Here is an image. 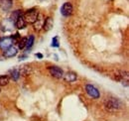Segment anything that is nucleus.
<instances>
[{
  "label": "nucleus",
  "instance_id": "nucleus-1",
  "mask_svg": "<svg viewBox=\"0 0 129 121\" xmlns=\"http://www.w3.org/2000/svg\"><path fill=\"white\" fill-rule=\"evenodd\" d=\"M104 107L108 111H117L122 107V102L116 97H107L104 100Z\"/></svg>",
  "mask_w": 129,
  "mask_h": 121
},
{
  "label": "nucleus",
  "instance_id": "nucleus-2",
  "mask_svg": "<svg viewBox=\"0 0 129 121\" xmlns=\"http://www.w3.org/2000/svg\"><path fill=\"white\" fill-rule=\"evenodd\" d=\"M39 15V11L38 9L36 8H31V9H28L25 13H23V18L24 20L26 21V23L28 24H34V22L37 20Z\"/></svg>",
  "mask_w": 129,
  "mask_h": 121
},
{
  "label": "nucleus",
  "instance_id": "nucleus-3",
  "mask_svg": "<svg viewBox=\"0 0 129 121\" xmlns=\"http://www.w3.org/2000/svg\"><path fill=\"white\" fill-rule=\"evenodd\" d=\"M48 71L50 73V75L52 76H54L55 78H62L64 76V71L63 69H61L58 66H51L48 68Z\"/></svg>",
  "mask_w": 129,
  "mask_h": 121
},
{
  "label": "nucleus",
  "instance_id": "nucleus-4",
  "mask_svg": "<svg viewBox=\"0 0 129 121\" xmlns=\"http://www.w3.org/2000/svg\"><path fill=\"white\" fill-rule=\"evenodd\" d=\"M85 91L93 99H97V98L100 97V92H99V90L97 89L94 85H92V84H89V83L86 84L85 85Z\"/></svg>",
  "mask_w": 129,
  "mask_h": 121
},
{
  "label": "nucleus",
  "instance_id": "nucleus-5",
  "mask_svg": "<svg viewBox=\"0 0 129 121\" xmlns=\"http://www.w3.org/2000/svg\"><path fill=\"white\" fill-rule=\"evenodd\" d=\"M73 11H74V8H73V5H72L71 2H64L61 7V14L64 17L72 16Z\"/></svg>",
  "mask_w": 129,
  "mask_h": 121
},
{
  "label": "nucleus",
  "instance_id": "nucleus-6",
  "mask_svg": "<svg viewBox=\"0 0 129 121\" xmlns=\"http://www.w3.org/2000/svg\"><path fill=\"white\" fill-rule=\"evenodd\" d=\"M45 19H46L45 16L43 15V14H40V13H39L37 20H36V21L34 22V24H33V28H34V30L40 31L41 29H43V25H44Z\"/></svg>",
  "mask_w": 129,
  "mask_h": 121
},
{
  "label": "nucleus",
  "instance_id": "nucleus-7",
  "mask_svg": "<svg viewBox=\"0 0 129 121\" xmlns=\"http://www.w3.org/2000/svg\"><path fill=\"white\" fill-rule=\"evenodd\" d=\"M13 42H14V40H13L12 37H6V38H3V39L0 40V48H1L2 50L5 51L6 49H8L9 47L12 46Z\"/></svg>",
  "mask_w": 129,
  "mask_h": 121
},
{
  "label": "nucleus",
  "instance_id": "nucleus-8",
  "mask_svg": "<svg viewBox=\"0 0 129 121\" xmlns=\"http://www.w3.org/2000/svg\"><path fill=\"white\" fill-rule=\"evenodd\" d=\"M17 53H18V48L15 47V46H11V47H9L8 49H6L4 51L3 55L6 58H13V57L16 56Z\"/></svg>",
  "mask_w": 129,
  "mask_h": 121
},
{
  "label": "nucleus",
  "instance_id": "nucleus-9",
  "mask_svg": "<svg viewBox=\"0 0 129 121\" xmlns=\"http://www.w3.org/2000/svg\"><path fill=\"white\" fill-rule=\"evenodd\" d=\"M53 26H54V20L52 17H47L45 19V22H44V25H43V30L45 32H49L50 30L53 29Z\"/></svg>",
  "mask_w": 129,
  "mask_h": 121
},
{
  "label": "nucleus",
  "instance_id": "nucleus-10",
  "mask_svg": "<svg viewBox=\"0 0 129 121\" xmlns=\"http://www.w3.org/2000/svg\"><path fill=\"white\" fill-rule=\"evenodd\" d=\"M63 77H64V79L67 82H74V81L77 80L78 76H77V74H75L73 72H68L67 74H64Z\"/></svg>",
  "mask_w": 129,
  "mask_h": 121
},
{
  "label": "nucleus",
  "instance_id": "nucleus-11",
  "mask_svg": "<svg viewBox=\"0 0 129 121\" xmlns=\"http://www.w3.org/2000/svg\"><path fill=\"white\" fill-rule=\"evenodd\" d=\"M14 25H15V27H16L17 29L21 30V29H24V28L27 26V23H26V21L24 20L23 16H21V17H19L16 21L14 22Z\"/></svg>",
  "mask_w": 129,
  "mask_h": 121
},
{
  "label": "nucleus",
  "instance_id": "nucleus-12",
  "mask_svg": "<svg viewBox=\"0 0 129 121\" xmlns=\"http://www.w3.org/2000/svg\"><path fill=\"white\" fill-rule=\"evenodd\" d=\"M0 5L4 11H8L12 7V1L11 0H0Z\"/></svg>",
  "mask_w": 129,
  "mask_h": 121
},
{
  "label": "nucleus",
  "instance_id": "nucleus-13",
  "mask_svg": "<svg viewBox=\"0 0 129 121\" xmlns=\"http://www.w3.org/2000/svg\"><path fill=\"white\" fill-rule=\"evenodd\" d=\"M21 16H23V12H22V10H15V11H13V13L11 14V17H10V20H11V22H15L17 19L19 18V17H21Z\"/></svg>",
  "mask_w": 129,
  "mask_h": 121
},
{
  "label": "nucleus",
  "instance_id": "nucleus-14",
  "mask_svg": "<svg viewBox=\"0 0 129 121\" xmlns=\"http://www.w3.org/2000/svg\"><path fill=\"white\" fill-rule=\"evenodd\" d=\"M34 42H35V36L34 35H30L29 38H27V42H26V50L29 51L34 45Z\"/></svg>",
  "mask_w": 129,
  "mask_h": 121
},
{
  "label": "nucleus",
  "instance_id": "nucleus-15",
  "mask_svg": "<svg viewBox=\"0 0 129 121\" xmlns=\"http://www.w3.org/2000/svg\"><path fill=\"white\" fill-rule=\"evenodd\" d=\"M11 78L13 79V80H18L19 79V77H20V72H19V70H17V69H14V70H12L11 72Z\"/></svg>",
  "mask_w": 129,
  "mask_h": 121
},
{
  "label": "nucleus",
  "instance_id": "nucleus-16",
  "mask_svg": "<svg viewBox=\"0 0 129 121\" xmlns=\"http://www.w3.org/2000/svg\"><path fill=\"white\" fill-rule=\"evenodd\" d=\"M9 83V76H0V86H5Z\"/></svg>",
  "mask_w": 129,
  "mask_h": 121
},
{
  "label": "nucleus",
  "instance_id": "nucleus-17",
  "mask_svg": "<svg viewBox=\"0 0 129 121\" xmlns=\"http://www.w3.org/2000/svg\"><path fill=\"white\" fill-rule=\"evenodd\" d=\"M26 42H27V38H26V37L21 38V39L18 41V49L23 50V49L26 47Z\"/></svg>",
  "mask_w": 129,
  "mask_h": 121
},
{
  "label": "nucleus",
  "instance_id": "nucleus-18",
  "mask_svg": "<svg viewBox=\"0 0 129 121\" xmlns=\"http://www.w3.org/2000/svg\"><path fill=\"white\" fill-rule=\"evenodd\" d=\"M51 47H53V48H59V47H60L58 36H55V37L52 39V44H51Z\"/></svg>",
  "mask_w": 129,
  "mask_h": 121
},
{
  "label": "nucleus",
  "instance_id": "nucleus-19",
  "mask_svg": "<svg viewBox=\"0 0 129 121\" xmlns=\"http://www.w3.org/2000/svg\"><path fill=\"white\" fill-rule=\"evenodd\" d=\"M27 58H28L27 54H24V55H22V56L19 57V60H25V59H27Z\"/></svg>",
  "mask_w": 129,
  "mask_h": 121
},
{
  "label": "nucleus",
  "instance_id": "nucleus-20",
  "mask_svg": "<svg viewBox=\"0 0 129 121\" xmlns=\"http://www.w3.org/2000/svg\"><path fill=\"white\" fill-rule=\"evenodd\" d=\"M36 57L39 58V59H43V55L40 54V53H37V54H36Z\"/></svg>",
  "mask_w": 129,
  "mask_h": 121
},
{
  "label": "nucleus",
  "instance_id": "nucleus-21",
  "mask_svg": "<svg viewBox=\"0 0 129 121\" xmlns=\"http://www.w3.org/2000/svg\"><path fill=\"white\" fill-rule=\"evenodd\" d=\"M40 1H45V0H40Z\"/></svg>",
  "mask_w": 129,
  "mask_h": 121
},
{
  "label": "nucleus",
  "instance_id": "nucleus-22",
  "mask_svg": "<svg viewBox=\"0 0 129 121\" xmlns=\"http://www.w3.org/2000/svg\"><path fill=\"white\" fill-rule=\"evenodd\" d=\"M0 91H1V89H0Z\"/></svg>",
  "mask_w": 129,
  "mask_h": 121
}]
</instances>
